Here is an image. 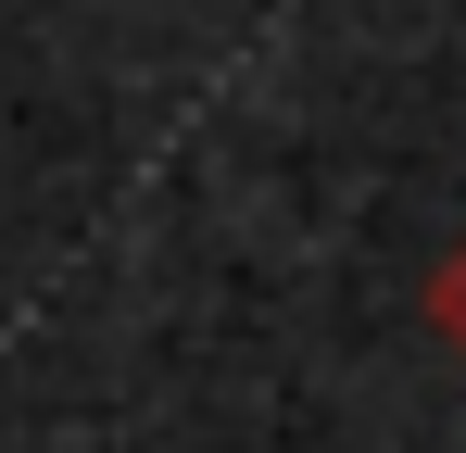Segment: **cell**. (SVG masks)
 Segmentation results:
<instances>
[{
  "label": "cell",
  "mask_w": 466,
  "mask_h": 453,
  "mask_svg": "<svg viewBox=\"0 0 466 453\" xmlns=\"http://www.w3.org/2000/svg\"><path fill=\"white\" fill-rule=\"evenodd\" d=\"M429 327H441V340H454V353H466V252H454V265H441V277H429Z\"/></svg>",
  "instance_id": "1"
}]
</instances>
